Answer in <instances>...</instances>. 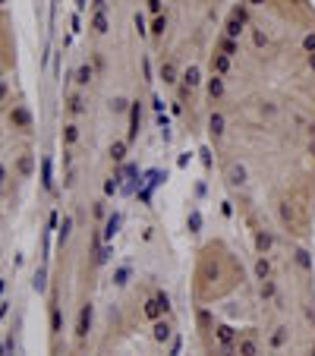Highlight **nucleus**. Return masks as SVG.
<instances>
[{
  "label": "nucleus",
  "mask_w": 315,
  "mask_h": 356,
  "mask_svg": "<svg viewBox=\"0 0 315 356\" xmlns=\"http://www.w3.org/2000/svg\"><path fill=\"white\" fill-rule=\"evenodd\" d=\"M63 139L69 142V145H73V142L79 139V126H66V133H63Z\"/></svg>",
  "instance_id": "412c9836"
},
{
  "label": "nucleus",
  "mask_w": 315,
  "mask_h": 356,
  "mask_svg": "<svg viewBox=\"0 0 315 356\" xmlns=\"http://www.w3.org/2000/svg\"><path fill=\"white\" fill-rule=\"evenodd\" d=\"M195 85H199V69L189 66V69H186V76H183V92H189V88H195Z\"/></svg>",
  "instance_id": "6e6552de"
},
{
  "label": "nucleus",
  "mask_w": 315,
  "mask_h": 356,
  "mask_svg": "<svg viewBox=\"0 0 315 356\" xmlns=\"http://www.w3.org/2000/svg\"><path fill=\"white\" fill-rule=\"evenodd\" d=\"M208 133H212L215 139H221V133H224V117H221V114H212V120H208Z\"/></svg>",
  "instance_id": "39448f33"
},
{
  "label": "nucleus",
  "mask_w": 315,
  "mask_h": 356,
  "mask_svg": "<svg viewBox=\"0 0 315 356\" xmlns=\"http://www.w3.org/2000/svg\"><path fill=\"white\" fill-rule=\"evenodd\" d=\"M284 340H287V331H284V328H277V334L271 337V343H274V347H281Z\"/></svg>",
  "instance_id": "5701e85b"
},
{
  "label": "nucleus",
  "mask_w": 315,
  "mask_h": 356,
  "mask_svg": "<svg viewBox=\"0 0 315 356\" xmlns=\"http://www.w3.org/2000/svg\"><path fill=\"white\" fill-rule=\"evenodd\" d=\"M91 26H95V32H108V19H104V13H95V22H91Z\"/></svg>",
  "instance_id": "a211bd4d"
},
{
  "label": "nucleus",
  "mask_w": 315,
  "mask_h": 356,
  "mask_svg": "<svg viewBox=\"0 0 315 356\" xmlns=\"http://www.w3.org/2000/svg\"><path fill=\"white\" fill-rule=\"evenodd\" d=\"M237 350H240V356H259V343H255L252 337H243Z\"/></svg>",
  "instance_id": "20e7f679"
},
{
  "label": "nucleus",
  "mask_w": 315,
  "mask_h": 356,
  "mask_svg": "<svg viewBox=\"0 0 315 356\" xmlns=\"http://www.w3.org/2000/svg\"><path fill=\"white\" fill-rule=\"evenodd\" d=\"M114 230H117V218H111V221H108V230H104V236L111 240V236H114Z\"/></svg>",
  "instance_id": "bb28decb"
},
{
  "label": "nucleus",
  "mask_w": 315,
  "mask_h": 356,
  "mask_svg": "<svg viewBox=\"0 0 315 356\" xmlns=\"http://www.w3.org/2000/svg\"><path fill=\"white\" fill-rule=\"evenodd\" d=\"M19 173H32V158H22L19 161Z\"/></svg>",
  "instance_id": "a878e982"
},
{
  "label": "nucleus",
  "mask_w": 315,
  "mask_h": 356,
  "mask_svg": "<svg viewBox=\"0 0 315 356\" xmlns=\"http://www.w3.org/2000/svg\"><path fill=\"white\" fill-rule=\"evenodd\" d=\"M91 76H95V73H91L88 66H79V73H76V82H79V85H88V82H91Z\"/></svg>",
  "instance_id": "2eb2a0df"
},
{
  "label": "nucleus",
  "mask_w": 315,
  "mask_h": 356,
  "mask_svg": "<svg viewBox=\"0 0 315 356\" xmlns=\"http://www.w3.org/2000/svg\"><path fill=\"white\" fill-rule=\"evenodd\" d=\"M262 296H265V300H268V296H274V284H271V281L262 284Z\"/></svg>",
  "instance_id": "393cba45"
},
{
  "label": "nucleus",
  "mask_w": 315,
  "mask_h": 356,
  "mask_svg": "<svg viewBox=\"0 0 315 356\" xmlns=\"http://www.w3.org/2000/svg\"><path fill=\"white\" fill-rule=\"evenodd\" d=\"M114 111L123 114V111H126V101H123V98H114Z\"/></svg>",
  "instance_id": "cd10ccee"
},
{
  "label": "nucleus",
  "mask_w": 315,
  "mask_h": 356,
  "mask_svg": "<svg viewBox=\"0 0 315 356\" xmlns=\"http://www.w3.org/2000/svg\"><path fill=\"white\" fill-rule=\"evenodd\" d=\"M148 7H151V13H161V0H148Z\"/></svg>",
  "instance_id": "2f4dec72"
},
{
  "label": "nucleus",
  "mask_w": 315,
  "mask_h": 356,
  "mask_svg": "<svg viewBox=\"0 0 315 356\" xmlns=\"http://www.w3.org/2000/svg\"><path fill=\"white\" fill-rule=\"evenodd\" d=\"M161 79H164V82H177V69H173V63H161Z\"/></svg>",
  "instance_id": "f8f14e48"
},
{
  "label": "nucleus",
  "mask_w": 315,
  "mask_h": 356,
  "mask_svg": "<svg viewBox=\"0 0 315 356\" xmlns=\"http://www.w3.org/2000/svg\"><path fill=\"white\" fill-rule=\"evenodd\" d=\"M255 246H259L262 252H268V249H271V236H268V233H259V236H255Z\"/></svg>",
  "instance_id": "dca6fc26"
},
{
  "label": "nucleus",
  "mask_w": 315,
  "mask_h": 356,
  "mask_svg": "<svg viewBox=\"0 0 315 356\" xmlns=\"http://www.w3.org/2000/svg\"><path fill=\"white\" fill-rule=\"evenodd\" d=\"M164 29H167V19H164V16H158V19H155V29H151V32H155V35H161Z\"/></svg>",
  "instance_id": "b1692460"
},
{
  "label": "nucleus",
  "mask_w": 315,
  "mask_h": 356,
  "mask_svg": "<svg viewBox=\"0 0 315 356\" xmlns=\"http://www.w3.org/2000/svg\"><path fill=\"white\" fill-rule=\"evenodd\" d=\"M312 356H315V347H312Z\"/></svg>",
  "instance_id": "72a5a7b5"
},
{
  "label": "nucleus",
  "mask_w": 315,
  "mask_h": 356,
  "mask_svg": "<svg viewBox=\"0 0 315 356\" xmlns=\"http://www.w3.org/2000/svg\"><path fill=\"white\" fill-rule=\"evenodd\" d=\"M243 180H246V170H243V167H233V170H230V183H243Z\"/></svg>",
  "instance_id": "aec40b11"
},
{
  "label": "nucleus",
  "mask_w": 315,
  "mask_h": 356,
  "mask_svg": "<svg viewBox=\"0 0 315 356\" xmlns=\"http://www.w3.org/2000/svg\"><path fill=\"white\" fill-rule=\"evenodd\" d=\"M170 337V328L167 325H155V340H167Z\"/></svg>",
  "instance_id": "6ab92c4d"
},
{
  "label": "nucleus",
  "mask_w": 315,
  "mask_h": 356,
  "mask_svg": "<svg viewBox=\"0 0 315 356\" xmlns=\"http://www.w3.org/2000/svg\"><path fill=\"white\" fill-rule=\"evenodd\" d=\"M88 328H91V306H82V309H79V325H76V334H79V337H85V334H88Z\"/></svg>",
  "instance_id": "7ed1b4c3"
},
{
  "label": "nucleus",
  "mask_w": 315,
  "mask_h": 356,
  "mask_svg": "<svg viewBox=\"0 0 315 356\" xmlns=\"http://www.w3.org/2000/svg\"><path fill=\"white\" fill-rule=\"evenodd\" d=\"M69 114H82V98H79V95L69 98Z\"/></svg>",
  "instance_id": "f3484780"
},
{
  "label": "nucleus",
  "mask_w": 315,
  "mask_h": 356,
  "mask_svg": "<svg viewBox=\"0 0 315 356\" xmlns=\"http://www.w3.org/2000/svg\"><path fill=\"white\" fill-rule=\"evenodd\" d=\"M111 155H114V161H123V158H126V142H114V145H111Z\"/></svg>",
  "instance_id": "4468645a"
},
{
  "label": "nucleus",
  "mask_w": 315,
  "mask_h": 356,
  "mask_svg": "<svg viewBox=\"0 0 315 356\" xmlns=\"http://www.w3.org/2000/svg\"><path fill=\"white\" fill-rule=\"evenodd\" d=\"M255 275H259V281H268V275H271V265H268V258L262 255L259 262H255Z\"/></svg>",
  "instance_id": "9b49d317"
},
{
  "label": "nucleus",
  "mask_w": 315,
  "mask_h": 356,
  "mask_svg": "<svg viewBox=\"0 0 315 356\" xmlns=\"http://www.w3.org/2000/svg\"><path fill=\"white\" fill-rule=\"evenodd\" d=\"M218 340L224 343V347H230V343H233V331H230L227 325H221V328H218Z\"/></svg>",
  "instance_id": "ddd939ff"
},
{
  "label": "nucleus",
  "mask_w": 315,
  "mask_h": 356,
  "mask_svg": "<svg viewBox=\"0 0 315 356\" xmlns=\"http://www.w3.org/2000/svg\"><path fill=\"white\" fill-rule=\"evenodd\" d=\"M221 54H224V57H237V54H240V44L224 35V38H221Z\"/></svg>",
  "instance_id": "0eeeda50"
},
{
  "label": "nucleus",
  "mask_w": 315,
  "mask_h": 356,
  "mask_svg": "<svg viewBox=\"0 0 315 356\" xmlns=\"http://www.w3.org/2000/svg\"><path fill=\"white\" fill-rule=\"evenodd\" d=\"M136 29H139V35H145V19L142 16H136Z\"/></svg>",
  "instance_id": "7c9ffc66"
},
{
  "label": "nucleus",
  "mask_w": 315,
  "mask_h": 356,
  "mask_svg": "<svg viewBox=\"0 0 315 356\" xmlns=\"http://www.w3.org/2000/svg\"><path fill=\"white\" fill-rule=\"evenodd\" d=\"M51 328L60 331V312H57V309H54V315H51Z\"/></svg>",
  "instance_id": "c85d7f7f"
},
{
  "label": "nucleus",
  "mask_w": 315,
  "mask_h": 356,
  "mask_svg": "<svg viewBox=\"0 0 315 356\" xmlns=\"http://www.w3.org/2000/svg\"><path fill=\"white\" fill-rule=\"evenodd\" d=\"M13 123H16V126H22V129H26V126L32 123V117H29V111H26V108H16V111H13Z\"/></svg>",
  "instance_id": "1a4fd4ad"
},
{
  "label": "nucleus",
  "mask_w": 315,
  "mask_h": 356,
  "mask_svg": "<svg viewBox=\"0 0 315 356\" xmlns=\"http://www.w3.org/2000/svg\"><path fill=\"white\" fill-rule=\"evenodd\" d=\"M69 227H73V221H69V218H63V230H60V233H63V240L69 236Z\"/></svg>",
  "instance_id": "c756f323"
},
{
  "label": "nucleus",
  "mask_w": 315,
  "mask_h": 356,
  "mask_svg": "<svg viewBox=\"0 0 315 356\" xmlns=\"http://www.w3.org/2000/svg\"><path fill=\"white\" fill-rule=\"evenodd\" d=\"M208 95H212V98H221V95H224V79H221L218 73L208 79Z\"/></svg>",
  "instance_id": "423d86ee"
},
{
  "label": "nucleus",
  "mask_w": 315,
  "mask_h": 356,
  "mask_svg": "<svg viewBox=\"0 0 315 356\" xmlns=\"http://www.w3.org/2000/svg\"><path fill=\"white\" fill-rule=\"evenodd\" d=\"M309 66H312V69H315V54H309Z\"/></svg>",
  "instance_id": "473e14b6"
},
{
  "label": "nucleus",
  "mask_w": 315,
  "mask_h": 356,
  "mask_svg": "<svg viewBox=\"0 0 315 356\" xmlns=\"http://www.w3.org/2000/svg\"><path fill=\"white\" fill-rule=\"evenodd\" d=\"M212 66H215V73H218V76H221V73H227V69H230V57H224V54H218L215 60H212Z\"/></svg>",
  "instance_id": "9d476101"
},
{
  "label": "nucleus",
  "mask_w": 315,
  "mask_h": 356,
  "mask_svg": "<svg viewBox=\"0 0 315 356\" xmlns=\"http://www.w3.org/2000/svg\"><path fill=\"white\" fill-rule=\"evenodd\" d=\"M243 26H246V16H243V10H237V13L230 16V22H227V38L237 41L240 35H243Z\"/></svg>",
  "instance_id": "f03ea898"
},
{
  "label": "nucleus",
  "mask_w": 315,
  "mask_h": 356,
  "mask_svg": "<svg viewBox=\"0 0 315 356\" xmlns=\"http://www.w3.org/2000/svg\"><path fill=\"white\" fill-rule=\"evenodd\" d=\"M302 47H306L309 54H315V32H309L306 38H302Z\"/></svg>",
  "instance_id": "4be33fe9"
},
{
  "label": "nucleus",
  "mask_w": 315,
  "mask_h": 356,
  "mask_svg": "<svg viewBox=\"0 0 315 356\" xmlns=\"http://www.w3.org/2000/svg\"><path fill=\"white\" fill-rule=\"evenodd\" d=\"M167 309H170V300H167L164 293H158L151 303H145V315H148V318H161Z\"/></svg>",
  "instance_id": "f257e3e1"
}]
</instances>
